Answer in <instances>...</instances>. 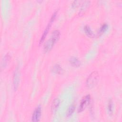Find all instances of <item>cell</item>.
Listing matches in <instances>:
<instances>
[{
	"label": "cell",
	"instance_id": "3957f363",
	"mask_svg": "<svg viewBox=\"0 0 122 122\" xmlns=\"http://www.w3.org/2000/svg\"><path fill=\"white\" fill-rule=\"evenodd\" d=\"M56 15H57V11H55L53 13V14L51 16V18L50 19V20L49 23L48 24L47 27H46L44 31V32H43V34H42V36H41V37L40 39V43L42 42L44 40L47 33H48V31H49V30H50V28L51 26V25L52 24V22L54 21V19H55V18L56 16Z\"/></svg>",
	"mask_w": 122,
	"mask_h": 122
},
{
	"label": "cell",
	"instance_id": "6da1fadb",
	"mask_svg": "<svg viewBox=\"0 0 122 122\" xmlns=\"http://www.w3.org/2000/svg\"><path fill=\"white\" fill-rule=\"evenodd\" d=\"M60 36V32L58 30H53L51 33V38L47 41L44 45V51L48 52L51 50L57 41H58Z\"/></svg>",
	"mask_w": 122,
	"mask_h": 122
},
{
	"label": "cell",
	"instance_id": "277c9868",
	"mask_svg": "<svg viewBox=\"0 0 122 122\" xmlns=\"http://www.w3.org/2000/svg\"><path fill=\"white\" fill-rule=\"evenodd\" d=\"M90 101V95L89 94L86 95L81 101L79 108L78 112H81L83 111L86 106L89 104Z\"/></svg>",
	"mask_w": 122,
	"mask_h": 122
},
{
	"label": "cell",
	"instance_id": "7a4b0ae2",
	"mask_svg": "<svg viewBox=\"0 0 122 122\" xmlns=\"http://www.w3.org/2000/svg\"><path fill=\"white\" fill-rule=\"evenodd\" d=\"M98 78V73L97 71L92 72L88 76L86 80V85L89 88H92L97 82Z\"/></svg>",
	"mask_w": 122,
	"mask_h": 122
},
{
	"label": "cell",
	"instance_id": "8fae6325",
	"mask_svg": "<svg viewBox=\"0 0 122 122\" xmlns=\"http://www.w3.org/2000/svg\"><path fill=\"white\" fill-rule=\"evenodd\" d=\"M75 107L74 106V105L73 104H71V105H70L67 111L66 112V115L68 117H69L70 116H71L72 115V114L74 112V111H75Z\"/></svg>",
	"mask_w": 122,
	"mask_h": 122
},
{
	"label": "cell",
	"instance_id": "ba28073f",
	"mask_svg": "<svg viewBox=\"0 0 122 122\" xmlns=\"http://www.w3.org/2000/svg\"><path fill=\"white\" fill-rule=\"evenodd\" d=\"M60 103V101L59 98H55L51 103V108L52 111H55L59 107Z\"/></svg>",
	"mask_w": 122,
	"mask_h": 122
},
{
	"label": "cell",
	"instance_id": "9a60e30c",
	"mask_svg": "<svg viewBox=\"0 0 122 122\" xmlns=\"http://www.w3.org/2000/svg\"><path fill=\"white\" fill-rule=\"evenodd\" d=\"M108 25L107 24H103L101 27L100 28V30H99V33H102L103 32H104L108 28Z\"/></svg>",
	"mask_w": 122,
	"mask_h": 122
},
{
	"label": "cell",
	"instance_id": "52a82bcc",
	"mask_svg": "<svg viewBox=\"0 0 122 122\" xmlns=\"http://www.w3.org/2000/svg\"><path fill=\"white\" fill-rule=\"evenodd\" d=\"M70 62L72 66L75 67H78L81 64L80 61L76 57H71L70 59Z\"/></svg>",
	"mask_w": 122,
	"mask_h": 122
},
{
	"label": "cell",
	"instance_id": "9c48e42d",
	"mask_svg": "<svg viewBox=\"0 0 122 122\" xmlns=\"http://www.w3.org/2000/svg\"><path fill=\"white\" fill-rule=\"evenodd\" d=\"M52 70L54 73H58V74H61L63 71L62 68L61 67V66L59 64H55L53 66L52 68Z\"/></svg>",
	"mask_w": 122,
	"mask_h": 122
},
{
	"label": "cell",
	"instance_id": "5b68a950",
	"mask_svg": "<svg viewBox=\"0 0 122 122\" xmlns=\"http://www.w3.org/2000/svg\"><path fill=\"white\" fill-rule=\"evenodd\" d=\"M41 114V109L40 106H38L34 110L32 115V121L34 122H38L40 120Z\"/></svg>",
	"mask_w": 122,
	"mask_h": 122
},
{
	"label": "cell",
	"instance_id": "30bf717a",
	"mask_svg": "<svg viewBox=\"0 0 122 122\" xmlns=\"http://www.w3.org/2000/svg\"><path fill=\"white\" fill-rule=\"evenodd\" d=\"M84 30L86 34L90 37H93L94 36V33L92 30H91V28L88 25H86L84 28Z\"/></svg>",
	"mask_w": 122,
	"mask_h": 122
},
{
	"label": "cell",
	"instance_id": "5bb4252c",
	"mask_svg": "<svg viewBox=\"0 0 122 122\" xmlns=\"http://www.w3.org/2000/svg\"><path fill=\"white\" fill-rule=\"evenodd\" d=\"M108 112L110 114H112L113 110V104L111 100H110L108 104Z\"/></svg>",
	"mask_w": 122,
	"mask_h": 122
},
{
	"label": "cell",
	"instance_id": "8992f818",
	"mask_svg": "<svg viewBox=\"0 0 122 122\" xmlns=\"http://www.w3.org/2000/svg\"><path fill=\"white\" fill-rule=\"evenodd\" d=\"M20 81V73L19 71L17 69L15 70L14 76H13V87L15 90H16L19 85Z\"/></svg>",
	"mask_w": 122,
	"mask_h": 122
},
{
	"label": "cell",
	"instance_id": "2e32d148",
	"mask_svg": "<svg viewBox=\"0 0 122 122\" xmlns=\"http://www.w3.org/2000/svg\"><path fill=\"white\" fill-rule=\"evenodd\" d=\"M81 1H80V0H75L72 3V5L74 7H77L80 4V3H81Z\"/></svg>",
	"mask_w": 122,
	"mask_h": 122
},
{
	"label": "cell",
	"instance_id": "4fadbf2b",
	"mask_svg": "<svg viewBox=\"0 0 122 122\" xmlns=\"http://www.w3.org/2000/svg\"><path fill=\"white\" fill-rule=\"evenodd\" d=\"M10 56L9 54H7L6 55H5V56L3 58V60L2 61V66H3V67L6 66L8 62L10 60Z\"/></svg>",
	"mask_w": 122,
	"mask_h": 122
},
{
	"label": "cell",
	"instance_id": "7c38bea8",
	"mask_svg": "<svg viewBox=\"0 0 122 122\" xmlns=\"http://www.w3.org/2000/svg\"><path fill=\"white\" fill-rule=\"evenodd\" d=\"M90 1H84V3H83L82 6H81V12H83L87 10V8L89 7L90 5Z\"/></svg>",
	"mask_w": 122,
	"mask_h": 122
}]
</instances>
